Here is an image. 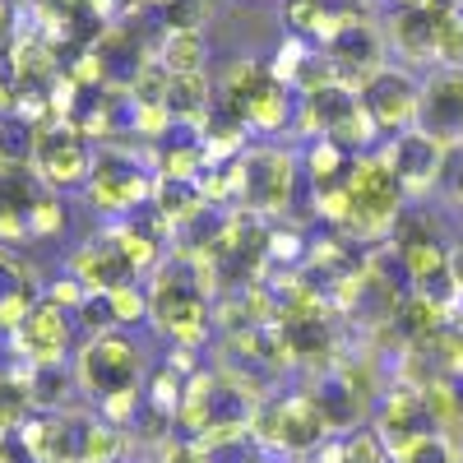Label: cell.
Returning a JSON list of instances; mask_svg holds the SVG:
<instances>
[{
    "label": "cell",
    "instance_id": "obj_4",
    "mask_svg": "<svg viewBox=\"0 0 463 463\" xmlns=\"http://www.w3.org/2000/svg\"><path fill=\"white\" fill-rule=\"evenodd\" d=\"M74 375H80V384L98 399L121 394V390H139V347L121 334H98L80 353Z\"/></svg>",
    "mask_w": 463,
    "mask_h": 463
},
{
    "label": "cell",
    "instance_id": "obj_20",
    "mask_svg": "<svg viewBox=\"0 0 463 463\" xmlns=\"http://www.w3.org/2000/svg\"><path fill=\"white\" fill-rule=\"evenodd\" d=\"M167 111H172V121H204L209 116V80L204 74H172Z\"/></svg>",
    "mask_w": 463,
    "mask_h": 463
},
{
    "label": "cell",
    "instance_id": "obj_27",
    "mask_svg": "<svg viewBox=\"0 0 463 463\" xmlns=\"http://www.w3.org/2000/svg\"><path fill=\"white\" fill-rule=\"evenodd\" d=\"M61 227H65V204H61V200L43 195V200H37V204L28 209V237H37V241H52Z\"/></svg>",
    "mask_w": 463,
    "mask_h": 463
},
{
    "label": "cell",
    "instance_id": "obj_17",
    "mask_svg": "<svg viewBox=\"0 0 463 463\" xmlns=\"http://www.w3.org/2000/svg\"><path fill=\"white\" fill-rule=\"evenodd\" d=\"M153 200H158L163 222H195L204 213V190L200 181H181V176H158L153 181Z\"/></svg>",
    "mask_w": 463,
    "mask_h": 463
},
{
    "label": "cell",
    "instance_id": "obj_25",
    "mask_svg": "<svg viewBox=\"0 0 463 463\" xmlns=\"http://www.w3.org/2000/svg\"><path fill=\"white\" fill-rule=\"evenodd\" d=\"M390 445H384V436L375 427H357L343 436V463H390Z\"/></svg>",
    "mask_w": 463,
    "mask_h": 463
},
{
    "label": "cell",
    "instance_id": "obj_14",
    "mask_svg": "<svg viewBox=\"0 0 463 463\" xmlns=\"http://www.w3.org/2000/svg\"><path fill=\"white\" fill-rule=\"evenodd\" d=\"M362 107V93H353V84H343V80H334V84H325V89H316V93H306L301 98V107H297V126L311 135V130H320V135H329L343 116H353Z\"/></svg>",
    "mask_w": 463,
    "mask_h": 463
},
{
    "label": "cell",
    "instance_id": "obj_18",
    "mask_svg": "<svg viewBox=\"0 0 463 463\" xmlns=\"http://www.w3.org/2000/svg\"><path fill=\"white\" fill-rule=\"evenodd\" d=\"M158 65L167 74H204V65H209V37L204 33H163Z\"/></svg>",
    "mask_w": 463,
    "mask_h": 463
},
{
    "label": "cell",
    "instance_id": "obj_21",
    "mask_svg": "<svg viewBox=\"0 0 463 463\" xmlns=\"http://www.w3.org/2000/svg\"><path fill=\"white\" fill-rule=\"evenodd\" d=\"M126 454V431L111 421H93L84 427V445H80V463H121Z\"/></svg>",
    "mask_w": 463,
    "mask_h": 463
},
{
    "label": "cell",
    "instance_id": "obj_36",
    "mask_svg": "<svg viewBox=\"0 0 463 463\" xmlns=\"http://www.w3.org/2000/svg\"><path fill=\"white\" fill-rule=\"evenodd\" d=\"M144 5H148V10H167V5H172V0H144Z\"/></svg>",
    "mask_w": 463,
    "mask_h": 463
},
{
    "label": "cell",
    "instance_id": "obj_6",
    "mask_svg": "<svg viewBox=\"0 0 463 463\" xmlns=\"http://www.w3.org/2000/svg\"><path fill=\"white\" fill-rule=\"evenodd\" d=\"M153 195V181L139 163L121 158V153H102L93 163V181H89V204L98 213H126L135 204H144Z\"/></svg>",
    "mask_w": 463,
    "mask_h": 463
},
{
    "label": "cell",
    "instance_id": "obj_24",
    "mask_svg": "<svg viewBox=\"0 0 463 463\" xmlns=\"http://www.w3.org/2000/svg\"><path fill=\"white\" fill-rule=\"evenodd\" d=\"M167 84H172V74L158 65V61H144V70L130 80V102L135 107H167Z\"/></svg>",
    "mask_w": 463,
    "mask_h": 463
},
{
    "label": "cell",
    "instance_id": "obj_34",
    "mask_svg": "<svg viewBox=\"0 0 463 463\" xmlns=\"http://www.w3.org/2000/svg\"><path fill=\"white\" fill-rule=\"evenodd\" d=\"M84 297H89V288L80 283V279H61V283H52V292H47V301L52 306H61V311H65V306H70V311H80V306H84Z\"/></svg>",
    "mask_w": 463,
    "mask_h": 463
},
{
    "label": "cell",
    "instance_id": "obj_26",
    "mask_svg": "<svg viewBox=\"0 0 463 463\" xmlns=\"http://www.w3.org/2000/svg\"><path fill=\"white\" fill-rule=\"evenodd\" d=\"M325 14H329V0H288V5H283V24H288L297 37L320 33Z\"/></svg>",
    "mask_w": 463,
    "mask_h": 463
},
{
    "label": "cell",
    "instance_id": "obj_23",
    "mask_svg": "<svg viewBox=\"0 0 463 463\" xmlns=\"http://www.w3.org/2000/svg\"><path fill=\"white\" fill-rule=\"evenodd\" d=\"M70 371L65 366H33L28 371V394H33V403L37 408H47V412H56V403H65L70 399Z\"/></svg>",
    "mask_w": 463,
    "mask_h": 463
},
{
    "label": "cell",
    "instance_id": "obj_22",
    "mask_svg": "<svg viewBox=\"0 0 463 463\" xmlns=\"http://www.w3.org/2000/svg\"><path fill=\"white\" fill-rule=\"evenodd\" d=\"M33 394H28V380L19 375H0V431H24L28 417H33Z\"/></svg>",
    "mask_w": 463,
    "mask_h": 463
},
{
    "label": "cell",
    "instance_id": "obj_37",
    "mask_svg": "<svg viewBox=\"0 0 463 463\" xmlns=\"http://www.w3.org/2000/svg\"><path fill=\"white\" fill-rule=\"evenodd\" d=\"M250 463H269V458H250Z\"/></svg>",
    "mask_w": 463,
    "mask_h": 463
},
{
    "label": "cell",
    "instance_id": "obj_9",
    "mask_svg": "<svg viewBox=\"0 0 463 463\" xmlns=\"http://www.w3.org/2000/svg\"><path fill=\"white\" fill-rule=\"evenodd\" d=\"M417 130L449 144H463V70H440L436 80L421 84Z\"/></svg>",
    "mask_w": 463,
    "mask_h": 463
},
{
    "label": "cell",
    "instance_id": "obj_31",
    "mask_svg": "<svg viewBox=\"0 0 463 463\" xmlns=\"http://www.w3.org/2000/svg\"><path fill=\"white\" fill-rule=\"evenodd\" d=\"M204 19H209L204 0H172V5L163 10V28L167 33H200Z\"/></svg>",
    "mask_w": 463,
    "mask_h": 463
},
{
    "label": "cell",
    "instance_id": "obj_1",
    "mask_svg": "<svg viewBox=\"0 0 463 463\" xmlns=\"http://www.w3.org/2000/svg\"><path fill=\"white\" fill-rule=\"evenodd\" d=\"M343 185H347V200H353V213H347L343 232H353V237H384V232H394V222L403 218V195L408 190L394 176L384 148L353 158Z\"/></svg>",
    "mask_w": 463,
    "mask_h": 463
},
{
    "label": "cell",
    "instance_id": "obj_38",
    "mask_svg": "<svg viewBox=\"0 0 463 463\" xmlns=\"http://www.w3.org/2000/svg\"><path fill=\"white\" fill-rule=\"evenodd\" d=\"M390 463H399V458H390Z\"/></svg>",
    "mask_w": 463,
    "mask_h": 463
},
{
    "label": "cell",
    "instance_id": "obj_5",
    "mask_svg": "<svg viewBox=\"0 0 463 463\" xmlns=\"http://www.w3.org/2000/svg\"><path fill=\"white\" fill-rule=\"evenodd\" d=\"M89 139L74 130V126H37L33 139V167L37 181H47L56 190H70L89 176Z\"/></svg>",
    "mask_w": 463,
    "mask_h": 463
},
{
    "label": "cell",
    "instance_id": "obj_11",
    "mask_svg": "<svg viewBox=\"0 0 463 463\" xmlns=\"http://www.w3.org/2000/svg\"><path fill=\"white\" fill-rule=\"evenodd\" d=\"M384 158H390L394 176L403 181L408 195H417V190H431L440 181V167H445V144L421 135V130H403L399 139H390V148H384Z\"/></svg>",
    "mask_w": 463,
    "mask_h": 463
},
{
    "label": "cell",
    "instance_id": "obj_10",
    "mask_svg": "<svg viewBox=\"0 0 463 463\" xmlns=\"http://www.w3.org/2000/svg\"><path fill=\"white\" fill-rule=\"evenodd\" d=\"M375 431L384 436L390 454H399V449H408L412 440H421V436L436 431V421H431V412H427V399H421L417 384H394V390L380 399Z\"/></svg>",
    "mask_w": 463,
    "mask_h": 463
},
{
    "label": "cell",
    "instance_id": "obj_16",
    "mask_svg": "<svg viewBox=\"0 0 463 463\" xmlns=\"http://www.w3.org/2000/svg\"><path fill=\"white\" fill-rule=\"evenodd\" d=\"M269 84H274V74H269L260 61H237V65H227V80H222V116H232V121L246 126L250 102H255Z\"/></svg>",
    "mask_w": 463,
    "mask_h": 463
},
{
    "label": "cell",
    "instance_id": "obj_32",
    "mask_svg": "<svg viewBox=\"0 0 463 463\" xmlns=\"http://www.w3.org/2000/svg\"><path fill=\"white\" fill-rule=\"evenodd\" d=\"M80 325L98 338V334H111L116 325V306H111V292H89L84 306H80Z\"/></svg>",
    "mask_w": 463,
    "mask_h": 463
},
{
    "label": "cell",
    "instance_id": "obj_13",
    "mask_svg": "<svg viewBox=\"0 0 463 463\" xmlns=\"http://www.w3.org/2000/svg\"><path fill=\"white\" fill-rule=\"evenodd\" d=\"M70 269H74V279H80L89 292H116L121 283L135 279V264L126 260L121 241L107 237V241H89L84 250H74L70 255Z\"/></svg>",
    "mask_w": 463,
    "mask_h": 463
},
{
    "label": "cell",
    "instance_id": "obj_2",
    "mask_svg": "<svg viewBox=\"0 0 463 463\" xmlns=\"http://www.w3.org/2000/svg\"><path fill=\"white\" fill-rule=\"evenodd\" d=\"M232 176H237V200L246 204V213H283L292 204L297 158L288 148H255L232 158Z\"/></svg>",
    "mask_w": 463,
    "mask_h": 463
},
{
    "label": "cell",
    "instance_id": "obj_15",
    "mask_svg": "<svg viewBox=\"0 0 463 463\" xmlns=\"http://www.w3.org/2000/svg\"><path fill=\"white\" fill-rule=\"evenodd\" d=\"M311 394H316V403H320V412H325V421H329V431H357V421H362L366 408H371V403L353 390V384L343 380V371L325 375Z\"/></svg>",
    "mask_w": 463,
    "mask_h": 463
},
{
    "label": "cell",
    "instance_id": "obj_3",
    "mask_svg": "<svg viewBox=\"0 0 463 463\" xmlns=\"http://www.w3.org/2000/svg\"><path fill=\"white\" fill-rule=\"evenodd\" d=\"M250 427H255L260 445L288 449V454H311V449H320L325 436H329V421H325L316 394H288V399H279V403H269V408L255 412Z\"/></svg>",
    "mask_w": 463,
    "mask_h": 463
},
{
    "label": "cell",
    "instance_id": "obj_29",
    "mask_svg": "<svg viewBox=\"0 0 463 463\" xmlns=\"http://www.w3.org/2000/svg\"><path fill=\"white\" fill-rule=\"evenodd\" d=\"M394 458H399V463H458V458H454V445H449L440 431L412 440V445H408V449H399Z\"/></svg>",
    "mask_w": 463,
    "mask_h": 463
},
{
    "label": "cell",
    "instance_id": "obj_30",
    "mask_svg": "<svg viewBox=\"0 0 463 463\" xmlns=\"http://www.w3.org/2000/svg\"><path fill=\"white\" fill-rule=\"evenodd\" d=\"M111 306H116V325H139V320H148V288H135V279H130L111 292Z\"/></svg>",
    "mask_w": 463,
    "mask_h": 463
},
{
    "label": "cell",
    "instance_id": "obj_28",
    "mask_svg": "<svg viewBox=\"0 0 463 463\" xmlns=\"http://www.w3.org/2000/svg\"><path fill=\"white\" fill-rule=\"evenodd\" d=\"M436 61L445 70H463V10H454L445 24H440V37H436Z\"/></svg>",
    "mask_w": 463,
    "mask_h": 463
},
{
    "label": "cell",
    "instance_id": "obj_19",
    "mask_svg": "<svg viewBox=\"0 0 463 463\" xmlns=\"http://www.w3.org/2000/svg\"><path fill=\"white\" fill-rule=\"evenodd\" d=\"M301 102H292V93H288V84L283 80H274L255 102H250V111H246V130H260V135H274V130H283L288 121H292V111H297Z\"/></svg>",
    "mask_w": 463,
    "mask_h": 463
},
{
    "label": "cell",
    "instance_id": "obj_35",
    "mask_svg": "<svg viewBox=\"0 0 463 463\" xmlns=\"http://www.w3.org/2000/svg\"><path fill=\"white\" fill-rule=\"evenodd\" d=\"M449 274H454V283H458V292H463V241L449 246Z\"/></svg>",
    "mask_w": 463,
    "mask_h": 463
},
{
    "label": "cell",
    "instance_id": "obj_12",
    "mask_svg": "<svg viewBox=\"0 0 463 463\" xmlns=\"http://www.w3.org/2000/svg\"><path fill=\"white\" fill-rule=\"evenodd\" d=\"M454 10H458L454 0H427V5H408V10H399L394 24H390V43H394L399 56H408V61H427V56H436L440 24H445Z\"/></svg>",
    "mask_w": 463,
    "mask_h": 463
},
{
    "label": "cell",
    "instance_id": "obj_7",
    "mask_svg": "<svg viewBox=\"0 0 463 463\" xmlns=\"http://www.w3.org/2000/svg\"><path fill=\"white\" fill-rule=\"evenodd\" d=\"M70 338H74V325L61 306H52L47 297L33 306V316L10 334L14 353L28 362V366H61V357L70 353Z\"/></svg>",
    "mask_w": 463,
    "mask_h": 463
},
{
    "label": "cell",
    "instance_id": "obj_33",
    "mask_svg": "<svg viewBox=\"0 0 463 463\" xmlns=\"http://www.w3.org/2000/svg\"><path fill=\"white\" fill-rule=\"evenodd\" d=\"M158 463H213V454L200 449L195 440H163L158 445Z\"/></svg>",
    "mask_w": 463,
    "mask_h": 463
},
{
    "label": "cell",
    "instance_id": "obj_8",
    "mask_svg": "<svg viewBox=\"0 0 463 463\" xmlns=\"http://www.w3.org/2000/svg\"><path fill=\"white\" fill-rule=\"evenodd\" d=\"M362 107L380 121V130L403 135L408 126H417V107H421V89L408 80L403 70L380 65L371 80L362 84Z\"/></svg>",
    "mask_w": 463,
    "mask_h": 463
}]
</instances>
